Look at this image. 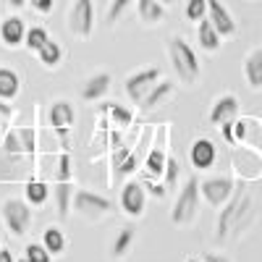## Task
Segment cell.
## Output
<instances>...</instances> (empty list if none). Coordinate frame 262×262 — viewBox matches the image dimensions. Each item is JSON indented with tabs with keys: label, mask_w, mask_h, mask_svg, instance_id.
Returning <instances> with one entry per match:
<instances>
[{
	"label": "cell",
	"mask_w": 262,
	"mask_h": 262,
	"mask_svg": "<svg viewBox=\"0 0 262 262\" xmlns=\"http://www.w3.org/2000/svg\"><path fill=\"white\" fill-rule=\"evenodd\" d=\"M144 207H147L144 184H139V181H126L123 189H121V210H123L128 217H142V215H144Z\"/></svg>",
	"instance_id": "obj_10"
},
{
	"label": "cell",
	"mask_w": 262,
	"mask_h": 262,
	"mask_svg": "<svg viewBox=\"0 0 262 262\" xmlns=\"http://www.w3.org/2000/svg\"><path fill=\"white\" fill-rule=\"evenodd\" d=\"M69 29L81 39L95 32V0H74L69 11Z\"/></svg>",
	"instance_id": "obj_6"
},
{
	"label": "cell",
	"mask_w": 262,
	"mask_h": 262,
	"mask_svg": "<svg viewBox=\"0 0 262 262\" xmlns=\"http://www.w3.org/2000/svg\"><path fill=\"white\" fill-rule=\"evenodd\" d=\"M221 39H223L221 32L212 27V21L207 16L202 21H196V42H200V48L205 53H217V50H221V45H223Z\"/></svg>",
	"instance_id": "obj_16"
},
{
	"label": "cell",
	"mask_w": 262,
	"mask_h": 262,
	"mask_svg": "<svg viewBox=\"0 0 262 262\" xmlns=\"http://www.w3.org/2000/svg\"><path fill=\"white\" fill-rule=\"evenodd\" d=\"M74 118H76V111L69 100H55L48 111V121H50L53 131L63 139V147H69V131L74 126Z\"/></svg>",
	"instance_id": "obj_8"
},
{
	"label": "cell",
	"mask_w": 262,
	"mask_h": 262,
	"mask_svg": "<svg viewBox=\"0 0 262 262\" xmlns=\"http://www.w3.org/2000/svg\"><path fill=\"white\" fill-rule=\"evenodd\" d=\"M42 244H45V249L53 254V257H60L66 252V233L60 226H48L45 231H42Z\"/></svg>",
	"instance_id": "obj_22"
},
{
	"label": "cell",
	"mask_w": 262,
	"mask_h": 262,
	"mask_svg": "<svg viewBox=\"0 0 262 262\" xmlns=\"http://www.w3.org/2000/svg\"><path fill=\"white\" fill-rule=\"evenodd\" d=\"M184 16L189 21H202L207 16V0H186V6H184Z\"/></svg>",
	"instance_id": "obj_29"
},
{
	"label": "cell",
	"mask_w": 262,
	"mask_h": 262,
	"mask_svg": "<svg viewBox=\"0 0 262 262\" xmlns=\"http://www.w3.org/2000/svg\"><path fill=\"white\" fill-rule=\"evenodd\" d=\"M37 58H39V63L45 66V69H58L60 60H63V48L58 45L55 39H48L45 45L37 50Z\"/></svg>",
	"instance_id": "obj_23"
},
{
	"label": "cell",
	"mask_w": 262,
	"mask_h": 262,
	"mask_svg": "<svg viewBox=\"0 0 262 262\" xmlns=\"http://www.w3.org/2000/svg\"><path fill=\"white\" fill-rule=\"evenodd\" d=\"M221 134H223V139H226L228 144H236V134H233V121H226V123H221Z\"/></svg>",
	"instance_id": "obj_37"
},
{
	"label": "cell",
	"mask_w": 262,
	"mask_h": 262,
	"mask_svg": "<svg viewBox=\"0 0 262 262\" xmlns=\"http://www.w3.org/2000/svg\"><path fill=\"white\" fill-rule=\"evenodd\" d=\"M165 11L168 6H163L160 0H137V13H139V21L147 27H155L165 18Z\"/></svg>",
	"instance_id": "obj_18"
},
{
	"label": "cell",
	"mask_w": 262,
	"mask_h": 262,
	"mask_svg": "<svg viewBox=\"0 0 262 262\" xmlns=\"http://www.w3.org/2000/svg\"><path fill=\"white\" fill-rule=\"evenodd\" d=\"M249 207H252L249 194H244V191H236V196H233V200L226 205V210L221 212V217H217V242H226L231 231L242 228V223H244V215L249 212Z\"/></svg>",
	"instance_id": "obj_3"
},
{
	"label": "cell",
	"mask_w": 262,
	"mask_h": 262,
	"mask_svg": "<svg viewBox=\"0 0 262 262\" xmlns=\"http://www.w3.org/2000/svg\"><path fill=\"white\" fill-rule=\"evenodd\" d=\"M207 18L212 21V27L221 32V37H233L236 34V21L231 11L221 3V0H207Z\"/></svg>",
	"instance_id": "obj_11"
},
{
	"label": "cell",
	"mask_w": 262,
	"mask_h": 262,
	"mask_svg": "<svg viewBox=\"0 0 262 262\" xmlns=\"http://www.w3.org/2000/svg\"><path fill=\"white\" fill-rule=\"evenodd\" d=\"M200 179L191 176L186 179L184 189L179 191L176 196V205H173L170 210V221L176 223V226H189L194 217H196V207H200Z\"/></svg>",
	"instance_id": "obj_2"
},
{
	"label": "cell",
	"mask_w": 262,
	"mask_h": 262,
	"mask_svg": "<svg viewBox=\"0 0 262 262\" xmlns=\"http://www.w3.org/2000/svg\"><path fill=\"white\" fill-rule=\"evenodd\" d=\"M173 90H176V84H173V81H168V79L158 81V84L144 95V100L139 102V107H142V111H155L158 105H163V102L173 95Z\"/></svg>",
	"instance_id": "obj_19"
},
{
	"label": "cell",
	"mask_w": 262,
	"mask_h": 262,
	"mask_svg": "<svg viewBox=\"0 0 262 262\" xmlns=\"http://www.w3.org/2000/svg\"><path fill=\"white\" fill-rule=\"evenodd\" d=\"M11 105L6 102V100H0V121H6V118H11Z\"/></svg>",
	"instance_id": "obj_41"
},
{
	"label": "cell",
	"mask_w": 262,
	"mask_h": 262,
	"mask_svg": "<svg viewBox=\"0 0 262 262\" xmlns=\"http://www.w3.org/2000/svg\"><path fill=\"white\" fill-rule=\"evenodd\" d=\"M16 262H29V259H27V257H21V259H16Z\"/></svg>",
	"instance_id": "obj_46"
},
{
	"label": "cell",
	"mask_w": 262,
	"mask_h": 262,
	"mask_svg": "<svg viewBox=\"0 0 262 262\" xmlns=\"http://www.w3.org/2000/svg\"><path fill=\"white\" fill-rule=\"evenodd\" d=\"M3 223L11 231V236H24L32 226V205L27 200H16V196H8L3 202Z\"/></svg>",
	"instance_id": "obj_5"
},
{
	"label": "cell",
	"mask_w": 262,
	"mask_h": 262,
	"mask_svg": "<svg viewBox=\"0 0 262 262\" xmlns=\"http://www.w3.org/2000/svg\"><path fill=\"white\" fill-rule=\"evenodd\" d=\"M233 134H236V142H242L244 134H247V121H236L233 123Z\"/></svg>",
	"instance_id": "obj_39"
},
{
	"label": "cell",
	"mask_w": 262,
	"mask_h": 262,
	"mask_svg": "<svg viewBox=\"0 0 262 262\" xmlns=\"http://www.w3.org/2000/svg\"><path fill=\"white\" fill-rule=\"evenodd\" d=\"M242 71H244L247 84L252 86V90L259 92V90H262V48H254V50L244 58Z\"/></svg>",
	"instance_id": "obj_17"
},
{
	"label": "cell",
	"mask_w": 262,
	"mask_h": 262,
	"mask_svg": "<svg viewBox=\"0 0 262 262\" xmlns=\"http://www.w3.org/2000/svg\"><path fill=\"white\" fill-rule=\"evenodd\" d=\"M186 262H205V259H186Z\"/></svg>",
	"instance_id": "obj_47"
},
{
	"label": "cell",
	"mask_w": 262,
	"mask_h": 262,
	"mask_svg": "<svg viewBox=\"0 0 262 262\" xmlns=\"http://www.w3.org/2000/svg\"><path fill=\"white\" fill-rule=\"evenodd\" d=\"M48 39H50V34H48L45 27H29V29H27V37H24V48L32 50V53H37Z\"/></svg>",
	"instance_id": "obj_27"
},
{
	"label": "cell",
	"mask_w": 262,
	"mask_h": 262,
	"mask_svg": "<svg viewBox=\"0 0 262 262\" xmlns=\"http://www.w3.org/2000/svg\"><path fill=\"white\" fill-rule=\"evenodd\" d=\"M160 76L163 74H160L158 66H147V69H139L137 74H131L126 79V95H128V100L134 105H139L144 100V95L160 81Z\"/></svg>",
	"instance_id": "obj_7"
},
{
	"label": "cell",
	"mask_w": 262,
	"mask_h": 262,
	"mask_svg": "<svg viewBox=\"0 0 262 262\" xmlns=\"http://www.w3.org/2000/svg\"><path fill=\"white\" fill-rule=\"evenodd\" d=\"M3 149H6V155H8V158H18L21 152H27L18 131H8V137H6V142H3Z\"/></svg>",
	"instance_id": "obj_31"
},
{
	"label": "cell",
	"mask_w": 262,
	"mask_h": 262,
	"mask_svg": "<svg viewBox=\"0 0 262 262\" xmlns=\"http://www.w3.org/2000/svg\"><path fill=\"white\" fill-rule=\"evenodd\" d=\"M131 244H134V228L126 226V228H121V233L116 236V242H113V247H111L113 259H123V257L128 254Z\"/></svg>",
	"instance_id": "obj_25"
},
{
	"label": "cell",
	"mask_w": 262,
	"mask_h": 262,
	"mask_svg": "<svg viewBox=\"0 0 262 262\" xmlns=\"http://www.w3.org/2000/svg\"><path fill=\"white\" fill-rule=\"evenodd\" d=\"M111 81H113V76L107 74V71L92 74L90 79L81 84V92H79L81 100H84V102H100L107 92H111Z\"/></svg>",
	"instance_id": "obj_12"
},
{
	"label": "cell",
	"mask_w": 262,
	"mask_h": 262,
	"mask_svg": "<svg viewBox=\"0 0 262 262\" xmlns=\"http://www.w3.org/2000/svg\"><path fill=\"white\" fill-rule=\"evenodd\" d=\"M18 134H21V142H24V149L32 155V152H34V131L32 128H21Z\"/></svg>",
	"instance_id": "obj_36"
},
{
	"label": "cell",
	"mask_w": 262,
	"mask_h": 262,
	"mask_svg": "<svg viewBox=\"0 0 262 262\" xmlns=\"http://www.w3.org/2000/svg\"><path fill=\"white\" fill-rule=\"evenodd\" d=\"M233 181L228 176H212V179H205L200 181V194L205 196V202L210 207H223L231 196H233Z\"/></svg>",
	"instance_id": "obj_9"
},
{
	"label": "cell",
	"mask_w": 262,
	"mask_h": 262,
	"mask_svg": "<svg viewBox=\"0 0 262 262\" xmlns=\"http://www.w3.org/2000/svg\"><path fill=\"white\" fill-rule=\"evenodd\" d=\"M24 37H27V24L21 16H8L0 21V42L6 48H18L24 45Z\"/></svg>",
	"instance_id": "obj_13"
},
{
	"label": "cell",
	"mask_w": 262,
	"mask_h": 262,
	"mask_svg": "<svg viewBox=\"0 0 262 262\" xmlns=\"http://www.w3.org/2000/svg\"><path fill=\"white\" fill-rule=\"evenodd\" d=\"M189 160H191V165L196 168V170H207V168H212L215 165V160H217V149H215V144L210 142V139H194V144H191V149H189Z\"/></svg>",
	"instance_id": "obj_14"
},
{
	"label": "cell",
	"mask_w": 262,
	"mask_h": 262,
	"mask_svg": "<svg viewBox=\"0 0 262 262\" xmlns=\"http://www.w3.org/2000/svg\"><path fill=\"white\" fill-rule=\"evenodd\" d=\"M24 257H27L29 262H53V254L45 249V244H37V242L27 244V249H24Z\"/></svg>",
	"instance_id": "obj_30"
},
{
	"label": "cell",
	"mask_w": 262,
	"mask_h": 262,
	"mask_svg": "<svg viewBox=\"0 0 262 262\" xmlns=\"http://www.w3.org/2000/svg\"><path fill=\"white\" fill-rule=\"evenodd\" d=\"M149 191L155 194V196H165V189H163L160 184H152V186H149Z\"/></svg>",
	"instance_id": "obj_44"
},
{
	"label": "cell",
	"mask_w": 262,
	"mask_h": 262,
	"mask_svg": "<svg viewBox=\"0 0 262 262\" xmlns=\"http://www.w3.org/2000/svg\"><path fill=\"white\" fill-rule=\"evenodd\" d=\"M176 181H179V163L173 160V158H168L165 160V184L168 186H176Z\"/></svg>",
	"instance_id": "obj_34"
},
{
	"label": "cell",
	"mask_w": 262,
	"mask_h": 262,
	"mask_svg": "<svg viewBox=\"0 0 262 262\" xmlns=\"http://www.w3.org/2000/svg\"><path fill=\"white\" fill-rule=\"evenodd\" d=\"M236 113H238V97H236V95H223V97H217L215 105H212L210 123L221 126V123H226V121H233Z\"/></svg>",
	"instance_id": "obj_15"
},
{
	"label": "cell",
	"mask_w": 262,
	"mask_h": 262,
	"mask_svg": "<svg viewBox=\"0 0 262 262\" xmlns=\"http://www.w3.org/2000/svg\"><path fill=\"white\" fill-rule=\"evenodd\" d=\"M131 3H137V0H111V8H107V24H116Z\"/></svg>",
	"instance_id": "obj_33"
},
{
	"label": "cell",
	"mask_w": 262,
	"mask_h": 262,
	"mask_svg": "<svg viewBox=\"0 0 262 262\" xmlns=\"http://www.w3.org/2000/svg\"><path fill=\"white\" fill-rule=\"evenodd\" d=\"M165 160H168V155L160 149V147H155L147 155V163H144V168H147V173L152 179H163L165 176Z\"/></svg>",
	"instance_id": "obj_26"
},
{
	"label": "cell",
	"mask_w": 262,
	"mask_h": 262,
	"mask_svg": "<svg viewBox=\"0 0 262 262\" xmlns=\"http://www.w3.org/2000/svg\"><path fill=\"white\" fill-rule=\"evenodd\" d=\"M74 210L86 217V221H100L113 212V202L102 194H95L90 189H76L74 191Z\"/></svg>",
	"instance_id": "obj_4"
},
{
	"label": "cell",
	"mask_w": 262,
	"mask_h": 262,
	"mask_svg": "<svg viewBox=\"0 0 262 262\" xmlns=\"http://www.w3.org/2000/svg\"><path fill=\"white\" fill-rule=\"evenodd\" d=\"M160 3H163V6H170V3H173V0H160Z\"/></svg>",
	"instance_id": "obj_45"
},
{
	"label": "cell",
	"mask_w": 262,
	"mask_h": 262,
	"mask_svg": "<svg viewBox=\"0 0 262 262\" xmlns=\"http://www.w3.org/2000/svg\"><path fill=\"white\" fill-rule=\"evenodd\" d=\"M21 92V76L13 71V69H6V66H0V100H16Z\"/></svg>",
	"instance_id": "obj_20"
},
{
	"label": "cell",
	"mask_w": 262,
	"mask_h": 262,
	"mask_svg": "<svg viewBox=\"0 0 262 262\" xmlns=\"http://www.w3.org/2000/svg\"><path fill=\"white\" fill-rule=\"evenodd\" d=\"M168 58H170V66H173V71H176V76L184 84H194L196 79H200V74H202L200 58H196L194 48L189 45L184 37L173 34L168 39Z\"/></svg>",
	"instance_id": "obj_1"
},
{
	"label": "cell",
	"mask_w": 262,
	"mask_h": 262,
	"mask_svg": "<svg viewBox=\"0 0 262 262\" xmlns=\"http://www.w3.org/2000/svg\"><path fill=\"white\" fill-rule=\"evenodd\" d=\"M6 3H8L11 8H16V11H18V8H24V6H29V0H6Z\"/></svg>",
	"instance_id": "obj_43"
},
{
	"label": "cell",
	"mask_w": 262,
	"mask_h": 262,
	"mask_svg": "<svg viewBox=\"0 0 262 262\" xmlns=\"http://www.w3.org/2000/svg\"><path fill=\"white\" fill-rule=\"evenodd\" d=\"M134 168H137V158H134V155H128V158L118 165V170H121V173H131Z\"/></svg>",
	"instance_id": "obj_38"
},
{
	"label": "cell",
	"mask_w": 262,
	"mask_h": 262,
	"mask_svg": "<svg viewBox=\"0 0 262 262\" xmlns=\"http://www.w3.org/2000/svg\"><path fill=\"white\" fill-rule=\"evenodd\" d=\"M48 196H50V186L45 181L29 179V184H27V202L32 207H42V205L48 202Z\"/></svg>",
	"instance_id": "obj_24"
},
{
	"label": "cell",
	"mask_w": 262,
	"mask_h": 262,
	"mask_svg": "<svg viewBox=\"0 0 262 262\" xmlns=\"http://www.w3.org/2000/svg\"><path fill=\"white\" fill-rule=\"evenodd\" d=\"M29 8L34 13H42V16H48L53 8H55V0H29Z\"/></svg>",
	"instance_id": "obj_35"
},
{
	"label": "cell",
	"mask_w": 262,
	"mask_h": 262,
	"mask_svg": "<svg viewBox=\"0 0 262 262\" xmlns=\"http://www.w3.org/2000/svg\"><path fill=\"white\" fill-rule=\"evenodd\" d=\"M205 262H231L226 254H217V252H205Z\"/></svg>",
	"instance_id": "obj_40"
},
{
	"label": "cell",
	"mask_w": 262,
	"mask_h": 262,
	"mask_svg": "<svg viewBox=\"0 0 262 262\" xmlns=\"http://www.w3.org/2000/svg\"><path fill=\"white\" fill-rule=\"evenodd\" d=\"M74 191H76V189H74L71 181H55L53 194H55V207H58L60 217H69L71 205H74Z\"/></svg>",
	"instance_id": "obj_21"
},
{
	"label": "cell",
	"mask_w": 262,
	"mask_h": 262,
	"mask_svg": "<svg viewBox=\"0 0 262 262\" xmlns=\"http://www.w3.org/2000/svg\"><path fill=\"white\" fill-rule=\"evenodd\" d=\"M55 181H71V155H69V152H60L58 170H55Z\"/></svg>",
	"instance_id": "obj_32"
},
{
	"label": "cell",
	"mask_w": 262,
	"mask_h": 262,
	"mask_svg": "<svg viewBox=\"0 0 262 262\" xmlns=\"http://www.w3.org/2000/svg\"><path fill=\"white\" fill-rule=\"evenodd\" d=\"M102 111H107V113H111L113 123H116V126H121V128H126V126L131 123V118H134V113H131L128 107H123V105H116V102H105V105H102Z\"/></svg>",
	"instance_id": "obj_28"
},
{
	"label": "cell",
	"mask_w": 262,
	"mask_h": 262,
	"mask_svg": "<svg viewBox=\"0 0 262 262\" xmlns=\"http://www.w3.org/2000/svg\"><path fill=\"white\" fill-rule=\"evenodd\" d=\"M0 262H16L11 249H0Z\"/></svg>",
	"instance_id": "obj_42"
}]
</instances>
